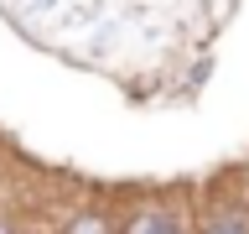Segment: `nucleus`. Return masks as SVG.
<instances>
[{"instance_id":"nucleus-1","label":"nucleus","mask_w":249,"mask_h":234,"mask_svg":"<svg viewBox=\"0 0 249 234\" xmlns=\"http://www.w3.org/2000/svg\"><path fill=\"white\" fill-rule=\"evenodd\" d=\"M124 234H182V229H177V218H171V214H161V208H145V214L130 218V229H124Z\"/></svg>"},{"instance_id":"nucleus-2","label":"nucleus","mask_w":249,"mask_h":234,"mask_svg":"<svg viewBox=\"0 0 249 234\" xmlns=\"http://www.w3.org/2000/svg\"><path fill=\"white\" fill-rule=\"evenodd\" d=\"M202 234H249V224H244V218H233V214H223V218H213Z\"/></svg>"},{"instance_id":"nucleus-3","label":"nucleus","mask_w":249,"mask_h":234,"mask_svg":"<svg viewBox=\"0 0 249 234\" xmlns=\"http://www.w3.org/2000/svg\"><path fill=\"white\" fill-rule=\"evenodd\" d=\"M68 234H109V224L99 214H89V218H73V229H68Z\"/></svg>"}]
</instances>
